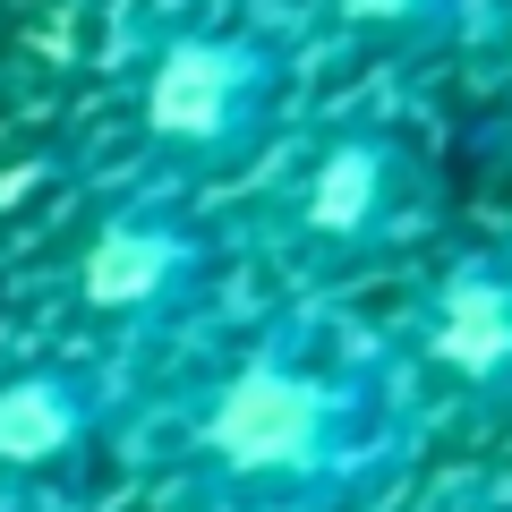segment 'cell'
Masks as SVG:
<instances>
[{
	"instance_id": "cell-4",
	"label": "cell",
	"mask_w": 512,
	"mask_h": 512,
	"mask_svg": "<svg viewBox=\"0 0 512 512\" xmlns=\"http://www.w3.org/2000/svg\"><path fill=\"white\" fill-rule=\"evenodd\" d=\"M436 367L470 384H512V265H461L444 274L436 316H427Z\"/></svg>"
},
{
	"instance_id": "cell-5",
	"label": "cell",
	"mask_w": 512,
	"mask_h": 512,
	"mask_svg": "<svg viewBox=\"0 0 512 512\" xmlns=\"http://www.w3.org/2000/svg\"><path fill=\"white\" fill-rule=\"evenodd\" d=\"M299 214H308V231H325V239L384 231V214H393V154H384L376 137H342V146H325L316 171H308Z\"/></svg>"
},
{
	"instance_id": "cell-2",
	"label": "cell",
	"mask_w": 512,
	"mask_h": 512,
	"mask_svg": "<svg viewBox=\"0 0 512 512\" xmlns=\"http://www.w3.org/2000/svg\"><path fill=\"white\" fill-rule=\"evenodd\" d=\"M265 111V52L248 35H180L146 69V128L163 146H231Z\"/></svg>"
},
{
	"instance_id": "cell-3",
	"label": "cell",
	"mask_w": 512,
	"mask_h": 512,
	"mask_svg": "<svg viewBox=\"0 0 512 512\" xmlns=\"http://www.w3.org/2000/svg\"><path fill=\"white\" fill-rule=\"evenodd\" d=\"M188 265H197V248H188L171 222L120 214V222L94 231L86 265H77V291H86V308H103V316H146V308H163V299L188 282Z\"/></svg>"
},
{
	"instance_id": "cell-7",
	"label": "cell",
	"mask_w": 512,
	"mask_h": 512,
	"mask_svg": "<svg viewBox=\"0 0 512 512\" xmlns=\"http://www.w3.org/2000/svg\"><path fill=\"white\" fill-rule=\"evenodd\" d=\"M427 9H444V0H342V18H359V26H410Z\"/></svg>"
},
{
	"instance_id": "cell-1",
	"label": "cell",
	"mask_w": 512,
	"mask_h": 512,
	"mask_svg": "<svg viewBox=\"0 0 512 512\" xmlns=\"http://www.w3.org/2000/svg\"><path fill=\"white\" fill-rule=\"evenodd\" d=\"M350 419H359V402L342 384L256 359L205 402V453L231 478H308L325 461H342Z\"/></svg>"
},
{
	"instance_id": "cell-6",
	"label": "cell",
	"mask_w": 512,
	"mask_h": 512,
	"mask_svg": "<svg viewBox=\"0 0 512 512\" xmlns=\"http://www.w3.org/2000/svg\"><path fill=\"white\" fill-rule=\"evenodd\" d=\"M94 427V402L69 376H18L0 384V470H43Z\"/></svg>"
}]
</instances>
